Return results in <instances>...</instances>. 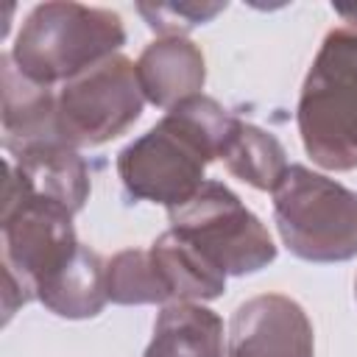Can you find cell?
Masks as SVG:
<instances>
[{"label":"cell","instance_id":"obj_1","mask_svg":"<svg viewBox=\"0 0 357 357\" xmlns=\"http://www.w3.org/2000/svg\"><path fill=\"white\" fill-rule=\"evenodd\" d=\"M234 126L215 100L192 95L176 103L167 117L120 153L123 184L137 198L173 206L190 201L204 184V167L220 156Z\"/></svg>","mask_w":357,"mask_h":357},{"label":"cell","instance_id":"obj_2","mask_svg":"<svg viewBox=\"0 0 357 357\" xmlns=\"http://www.w3.org/2000/svg\"><path fill=\"white\" fill-rule=\"evenodd\" d=\"M123 39L126 33L114 11L81 3H45L28 14L11 61L28 81L47 86L103 61Z\"/></svg>","mask_w":357,"mask_h":357},{"label":"cell","instance_id":"obj_3","mask_svg":"<svg viewBox=\"0 0 357 357\" xmlns=\"http://www.w3.org/2000/svg\"><path fill=\"white\" fill-rule=\"evenodd\" d=\"M298 128L318 165L335 170L357 165V22L324 39L301 92Z\"/></svg>","mask_w":357,"mask_h":357},{"label":"cell","instance_id":"obj_4","mask_svg":"<svg viewBox=\"0 0 357 357\" xmlns=\"http://www.w3.org/2000/svg\"><path fill=\"white\" fill-rule=\"evenodd\" d=\"M273 209L282 240L298 257L332 262L357 254V192L332 178L287 167L273 187Z\"/></svg>","mask_w":357,"mask_h":357},{"label":"cell","instance_id":"obj_5","mask_svg":"<svg viewBox=\"0 0 357 357\" xmlns=\"http://www.w3.org/2000/svg\"><path fill=\"white\" fill-rule=\"evenodd\" d=\"M170 220L173 231L223 273H248L276 257L265 226L223 184L204 181L190 201L170 209Z\"/></svg>","mask_w":357,"mask_h":357},{"label":"cell","instance_id":"obj_6","mask_svg":"<svg viewBox=\"0 0 357 357\" xmlns=\"http://www.w3.org/2000/svg\"><path fill=\"white\" fill-rule=\"evenodd\" d=\"M142 98L137 64L123 56H106L61 89L56 103L59 137L67 145H100L139 117Z\"/></svg>","mask_w":357,"mask_h":357},{"label":"cell","instance_id":"obj_7","mask_svg":"<svg viewBox=\"0 0 357 357\" xmlns=\"http://www.w3.org/2000/svg\"><path fill=\"white\" fill-rule=\"evenodd\" d=\"M229 357H312L310 321L284 296L251 298L231 318Z\"/></svg>","mask_w":357,"mask_h":357},{"label":"cell","instance_id":"obj_8","mask_svg":"<svg viewBox=\"0 0 357 357\" xmlns=\"http://www.w3.org/2000/svg\"><path fill=\"white\" fill-rule=\"evenodd\" d=\"M137 75L148 100L159 106H176L184 98H192L204 84V56L190 42L170 36L165 42H153L142 53Z\"/></svg>","mask_w":357,"mask_h":357},{"label":"cell","instance_id":"obj_9","mask_svg":"<svg viewBox=\"0 0 357 357\" xmlns=\"http://www.w3.org/2000/svg\"><path fill=\"white\" fill-rule=\"evenodd\" d=\"M148 257H151V265L156 271V279L165 296L215 298L226 284V273L218 271L201 251H195L173 229L153 243Z\"/></svg>","mask_w":357,"mask_h":357},{"label":"cell","instance_id":"obj_10","mask_svg":"<svg viewBox=\"0 0 357 357\" xmlns=\"http://www.w3.org/2000/svg\"><path fill=\"white\" fill-rule=\"evenodd\" d=\"M145 357H223V324L204 307L173 304L159 315Z\"/></svg>","mask_w":357,"mask_h":357},{"label":"cell","instance_id":"obj_11","mask_svg":"<svg viewBox=\"0 0 357 357\" xmlns=\"http://www.w3.org/2000/svg\"><path fill=\"white\" fill-rule=\"evenodd\" d=\"M106 271L98 259V254L78 248L73 262L61 268L36 296L59 315L84 318L95 315L106 301Z\"/></svg>","mask_w":357,"mask_h":357},{"label":"cell","instance_id":"obj_12","mask_svg":"<svg viewBox=\"0 0 357 357\" xmlns=\"http://www.w3.org/2000/svg\"><path fill=\"white\" fill-rule=\"evenodd\" d=\"M220 156L226 159L231 173H237L243 181L259 190H273L287 170L282 145L265 131L248 123H240V120H234Z\"/></svg>","mask_w":357,"mask_h":357},{"label":"cell","instance_id":"obj_13","mask_svg":"<svg viewBox=\"0 0 357 357\" xmlns=\"http://www.w3.org/2000/svg\"><path fill=\"white\" fill-rule=\"evenodd\" d=\"M106 290L114 301H162L167 298L151 257L142 251H123L106 271Z\"/></svg>","mask_w":357,"mask_h":357}]
</instances>
